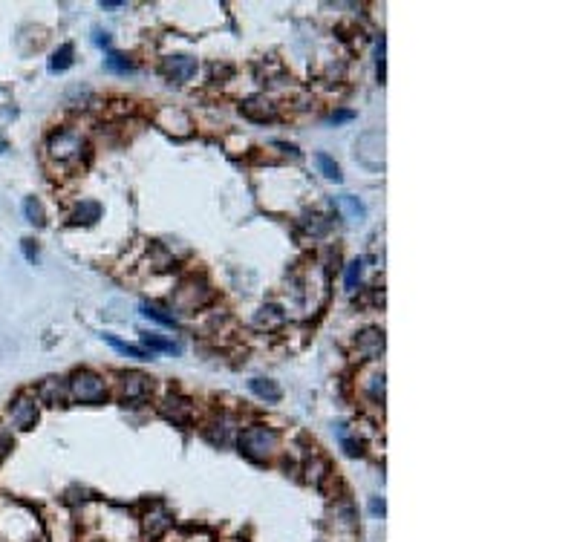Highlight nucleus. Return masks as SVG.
I'll list each match as a JSON object with an SVG mask.
<instances>
[{
  "mask_svg": "<svg viewBox=\"0 0 577 542\" xmlns=\"http://www.w3.org/2000/svg\"><path fill=\"white\" fill-rule=\"evenodd\" d=\"M23 214H26V219H30L32 225H38V228H44V225H47L44 205H40V199H35V197H30V199L23 202Z\"/></svg>",
  "mask_w": 577,
  "mask_h": 542,
  "instance_id": "nucleus-24",
  "label": "nucleus"
},
{
  "mask_svg": "<svg viewBox=\"0 0 577 542\" xmlns=\"http://www.w3.org/2000/svg\"><path fill=\"white\" fill-rule=\"evenodd\" d=\"M12 453V436H9V430H3L0 427V462Z\"/></svg>",
  "mask_w": 577,
  "mask_h": 542,
  "instance_id": "nucleus-29",
  "label": "nucleus"
},
{
  "mask_svg": "<svg viewBox=\"0 0 577 542\" xmlns=\"http://www.w3.org/2000/svg\"><path fill=\"white\" fill-rule=\"evenodd\" d=\"M361 274H364V260H353V262H349V269H346V274H344L346 291H355V288H358Z\"/></svg>",
  "mask_w": 577,
  "mask_h": 542,
  "instance_id": "nucleus-26",
  "label": "nucleus"
},
{
  "mask_svg": "<svg viewBox=\"0 0 577 542\" xmlns=\"http://www.w3.org/2000/svg\"><path fill=\"white\" fill-rule=\"evenodd\" d=\"M315 164H318V171L327 176V179H332V182H341V168H338V162L332 159V156H327V153H315Z\"/></svg>",
  "mask_w": 577,
  "mask_h": 542,
  "instance_id": "nucleus-22",
  "label": "nucleus"
},
{
  "mask_svg": "<svg viewBox=\"0 0 577 542\" xmlns=\"http://www.w3.org/2000/svg\"><path fill=\"white\" fill-rule=\"evenodd\" d=\"M156 124L165 130V133H174V136H179V138H185V136H191V116L188 113H182L179 107H162L159 110V116H156Z\"/></svg>",
  "mask_w": 577,
  "mask_h": 542,
  "instance_id": "nucleus-7",
  "label": "nucleus"
},
{
  "mask_svg": "<svg viewBox=\"0 0 577 542\" xmlns=\"http://www.w3.org/2000/svg\"><path fill=\"white\" fill-rule=\"evenodd\" d=\"M142 312L145 317H150V321H156V323H162V326H171V329H176V317L174 315H165V312H159V309H153V306H142Z\"/></svg>",
  "mask_w": 577,
  "mask_h": 542,
  "instance_id": "nucleus-27",
  "label": "nucleus"
},
{
  "mask_svg": "<svg viewBox=\"0 0 577 542\" xmlns=\"http://www.w3.org/2000/svg\"><path fill=\"white\" fill-rule=\"evenodd\" d=\"M98 217H102V205L98 202H81L78 208H75V214H73V222H84V225H90V222H95Z\"/></svg>",
  "mask_w": 577,
  "mask_h": 542,
  "instance_id": "nucleus-23",
  "label": "nucleus"
},
{
  "mask_svg": "<svg viewBox=\"0 0 577 542\" xmlns=\"http://www.w3.org/2000/svg\"><path fill=\"white\" fill-rule=\"evenodd\" d=\"M153 390V381L142 372H121V398L124 401H145Z\"/></svg>",
  "mask_w": 577,
  "mask_h": 542,
  "instance_id": "nucleus-9",
  "label": "nucleus"
},
{
  "mask_svg": "<svg viewBox=\"0 0 577 542\" xmlns=\"http://www.w3.org/2000/svg\"><path fill=\"white\" fill-rule=\"evenodd\" d=\"M335 208L341 211V217H344L346 222H353V225L364 219V205L358 202V197H349V193H344V197L335 199Z\"/></svg>",
  "mask_w": 577,
  "mask_h": 542,
  "instance_id": "nucleus-17",
  "label": "nucleus"
},
{
  "mask_svg": "<svg viewBox=\"0 0 577 542\" xmlns=\"http://www.w3.org/2000/svg\"><path fill=\"white\" fill-rule=\"evenodd\" d=\"M373 513H381V517H384V502H378V499H375V502H373Z\"/></svg>",
  "mask_w": 577,
  "mask_h": 542,
  "instance_id": "nucleus-31",
  "label": "nucleus"
},
{
  "mask_svg": "<svg viewBox=\"0 0 577 542\" xmlns=\"http://www.w3.org/2000/svg\"><path fill=\"white\" fill-rule=\"evenodd\" d=\"M277 447H280V433L274 427L251 424L240 433V450H243V456L251 458V462H266V458L274 456Z\"/></svg>",
  "mask_w": 577,
  "mask_h": 542,
  "instance_id": "nucleus-1",
  "label": "nucleus"
},
{
  "mask_svg": "<svg viewBox=\"0 0 577 542\" xmlns=\"http://www.w3.org/2000/svg\"><path fill=\"white\" fill-rule=\"evenodd\" d=\"M286 323V315L277 309V306H263V309L255 315V326L257 329H277Z\"/></svg>",
  "mask_w": 577,
  "mask_h": 542,
  "instance_id": "nucleus-18",
  "label": "nucleus"
},
{
  "mask_svg": "<svg viewBox=\"0 0 577 542\" xmlns=\"http://www.w3.org/2000/svg\"><path fill=\"white\" fill-rule=\"evenodd\" d=\"M47 150L55 162H78L84 156V150H87V142H84V136L78 130H58L49 138Z\"/></svg>",
  "mask_w": 577,
  "mask_h": 542,
  "instance_id": "nucleus-3",
  "label": "nucleus"
},
{
  "mask_svg": "<svg viewBox=\"0 0 577 542\" xmlns=\"http://www.w3.org/2000/svg\"><path fill=\"white\" fill-rule=\"evenodd\" d=\"M171 525H174V517H171V513H167V508L159 505V502L150 505V510L142 517V528H145V534H148L150 539H159Z\"/></svg>",
  "mask_w": 577,
  "mask_h": 542,
  "instance_id": "nucleus-10",
  "label": "nucleus"
},
{
  "mask_svg": "<svg viewBox=\"0 0 577 542\" xmlns=\"http://www.w3.org/2000/svg\"><path fill=\"white\" fill-rule=\"evenodd\" d=\"M353 119V113L349 110H341V113H332V124H341V121H349Z\"/></svg>",
  "mask_w": 577,
  "mask_h": 542,
  "instance_id": "nucleus-30",
  "label": "nucleus"
},
{
  "mask_svg": "<svg viewBox=\"0 0 577 542\" xmlns=\"http://www.w3.org/2000/svg\"><path fill=\"white\" fill-rule=\"evenodd\" d=\"M162 415L171 419L174 424H179V427H188L191 419H193V404L182 395H167L165 404H162Z\"/></svg>",
  "mask_w": 577,
  "mask_h": 542,
  "instance_id": "nucleus-12",
  "label": "nucleus"
},
{
  "mask_svg": "<svg viewBox=\"0 0 577 542\" xmlns=\"http://www.w3.org/2000/svg\"><path fill=\"white\" fill-rule=\"evenodd\" d=\"M338 433H341V447H344V453H346V456H353V458H355V456H361V453H364V447H361V441H358V439H349V436L344 433V430H338Z\"/></svg>",
  "mask_w": 577,
  "mask_h": 542,
  "instance_id": "nucleus-28",
  "label": "nucleus"
},
{
  "mask_svg": "<svg viewBox=\"0 0 577 542\" xmlns=\"http://www.w3.org/2000/svg\"><path fill=\"white\" fill-rule=\"evenodd\" d=\"M6 147H9V145H6V138L0 136V153H6Z\"/></svg>",
  "mask_w": 577,
  "mask_h": 542,
  "instance_id": "nucleus-32",
  "label": "nucleus"
},
{
  "mask_svg": "<svg viewBox=\"0 0 577 542\" xmlns=\"http://www.w3.org/2000/svg\"><path fill=\"white\" fill-rule=\"evenodd\" d=\"M12 421L18 430H32L38 424V401L30 395H18L12 404Z\"/></svg>",
  "mask_w": 577,
  "mask_h": 542,
  "instance_id": "nucleus-11",
  "label": "nucleus"
},
{
  "mask_svg": "<svg viewBox=\"0 0 577 542\" xmlns=\"http://www.w3.org/2000/svg\"><path fill=\"white\" fill-rule=\"evenodd\" d=\"M355 346H358L361 358L375 360L378 355L384 352V332H381V329H367V332H361L358 341H355Z\"/></svg>",
  "mask_w": 577,
  "mask_h": 542,
  "instance_id": "nucleus-13",
  "label": "nucleus"
},
{
  "mask_svg": "<svg viewBox=\"0 0 577 542\" xmlns=\"http://www.w3.org/2000/svg\"><path fill=\"white\" fill-rule=\"evenodd\" d=\"M73 52H75L73 44H61L49 58V73H67L73 66Z\"/></svg>",
  "mask_w": 577,
  "mask_h": 542,
  "instance_id": "nucleus-21",
  "label": "nucleus"
},
{
  "mask_svg": "<svg viewBox=\"0 0 577 542\" xmlns=\"http://www.w3.org/2000/svg\"><path fill=\"white\" fill-rule=\"evenodd\" d=\"M67 393H69V398H75L78 404H102L107 398V381L102 375H95L93 369H78L69 375Z\"/></svg>",
  "mask_w": 577,
  "mask_h": 542,
  "instance_id": "nucleus-2",
  "label": "nucleus"
},
{
  "mask_svg": "<svg viewBox=\"0 0 577 542\" xmlns=\"http://www.w3.org/2000/svg\"><path fill=\"white\" fill-rule=\"evenodd\" d=\"M142 343L148 352H174V355L182 352V346L176 341H162L159 335H153V332H142Z\"/></svg>",
  "mask_w": 577,
  "mask_h": 542,
  "instance_id": "nucleus-20",
  "label": "nucleus"
},
{
  "mask_svg": "<svg viewBox=\"0 0 577 542\" xmlns=\"http://www.w3.org/2000/svg\"><path fill=\"white\" fill-rule=\"evenodd\" d=\"M248 390L255 393L257 398L269 401V404H277V401L283 398V390H280V384H277V381H269V378H251V381H248Z\"/></svg>",
  "mask_w": 577,
  "mask_h": 542,
  "instance_id": "nucleus-15",
  "label": "nucleus"
},
{
  "mask_svg": "<svg viewBox=\"0 0 577 542\" xmlns=\"http://www.w3.org/2000/svg\"><path fill=\"white\" fill-rule=\"evenodd\" d=\"M67 395H69V393H67V381H61V378H47L44 384L38 386V398L47 401V404H52V407L64 404Z\"/></svg>",
  "mask_w": 577,
  "mask_h": 542,
  "instance_id": "nucleus-14",
  "label": "nucleus"
},
{
  "mask_svg": "<svg viewBox=\"0 0 577 542\" xmlns=\"http://www.w3.org/2000/svg\"><path fill=\"white\" fill-rule=\"evenodd\" d=\"M162 73L167 75L171 84H185L196 75V58H191V55H167L162 61Z\"/></svg>",
  "mask_w": 577,
  "mask_h": 542,
  "instance_id": "nucleus-6",
  "label": "nucleus"
},
{
  "mask_svg": "<svg viewBox=\"0 0 577 542\" xmlns=\"http://www.w3.org/2000/svg\"><path fill=\"white\" fill-rule=\"evenodd\" d=\"M104 69H110V73H119V75H124V73H133V64L124 58V55H116V52H110L107 58H104Z\"/></svg>",
  "mask_w": 577,
  "mask_h": 542,
  "instance_id": "nucleus-25",
  "label": "nucleus"
},
{
  "mask_svg": "<svg viewBox=\"0 0 577 542\" xmlns=\"http://www.w3.org/2000/svg\"><path fill=\"white\" fill-rule=\"evenodd\" d=\"M211 297H214V291H211V286L202 280V277H191V280H185L176 288L174 303L182 312H196V309H202Z\"/></svg>",
  "mask_w": 577,
  "mask_h": 542,
  "instance_id": "nucleus-4",
  "label": "nucleus"
},
{
  "mask_svg": "<svg viewBox=\"0 0 577 542\" xmlns=\"http://www.w3.org/2000/svg\"><path fill=\"white\" fill-rule=\"evenodd\" d=\"M361 384H364V390L370 393V398L375 401V404H384V369H378V367L367 369Z\"/></svg>",
  "mask_w": 577,
  "mask_h": 542,
  "instance_id": "nucleus-16",
  "label": "nucleus"
},
{
  "mask_svg": "<svg viewBox=\"0 0 577 542\" xmlns=\"http://www.w3.org/2000/svg\"><path fill=\"white\" fill-rule=\"evenodd\" d=\"M104 338V343H110L113 349L116 352H121V355H128V358H136V360H150L153 358V352H148L145 346H133V343H124V341H119L116 335H102Z\"/></svg>",
  "mask_w": 577,
  "mask_h": 542,
  "instance_id": "nucleus-19",
  "label": "nucleus"
},
{
  "mask_svg": "<svg viewBox=\"0 0 577 542\" xmlns=\"http://www.w3.org/2000/svg\"><path fill=\"white\" fill-rule=\"evenodd\" d=\"M355 156L361 164H367L370 171H381L384 168V133H364L355 145Z\"/></svg>",
  "mask_w": 577,
  "mask_h": 542,
  "instance_id": "nucleus-5",
  "label": "nucleus"
},
{
  "mask_svg": "<svg viewBox=\"0 0 577 542\" xmlns=\"http://www.w3.org/2000/svg\"><path fill=\"white\" fill-rule=\"evenodd\" d=\"M240 113L248 119V121H257V124H266V121H274L277 119V104L272 99H266V95H251L240 104Z\"/></svg>",
  "mask_w": 577,
  "mask_h": 542,
  "instance_id": "nucleus-8",
  "label": "nucleus"
}]
</instances>
